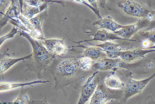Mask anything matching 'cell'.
I'll use <instances>...</instances> for the list:
<instances>
[{
    "label": "cell",
    "mask_w": 155,
    "mask_h": 104,
    "mask_svg": "<svg viewBox=\"0 0 155 104\" xmlns=\"http://www.w3.org/2000/svg\"><path fill=\"white\" fill-rule=\"evenodd\" d=\"M79 68L78 61L73 59H68L60 62L57 70L62 76L70 77L77 73Z\"/></svg>",
    "instance_id": "obj_9"
},
{
    "label": "cell",
    "mask_w": 155,
    "mask_h": 104,
    "mask_svg": "<svg viewBox=\"0 0 155 104\" xmlns=\"http://www.w3.org/2000/svg\"><path fill=\"white\" fill-rule=\"evenodd\" d=\"M97 72L96 71L90 76L82 86L77 104H86L91 98L97 85V82L94 80Z\"/></svg>",
    "instance_id": "obj_8"
},
{
    "label": "cell",
    "mask_w": 155,
    "mask_h": 104,
    "mask_svg": "<svg viewBox=\"0 0 155 104\" xmlns=\"http://www.w3.org/2000/svg\"><path fill=\"white\" fill-rule=\"evenodd\" d=\"M89 2L94 7V8L97 10L98 11V9L97 4V0H88Z\"/></svg>",
    "instance_id": "obj_28"
},
{
    "label": "cell",
    "mask_w": 155,
    "mask_h": 104,
    "mask_svg": "<svg viewBox=\"0 0 155 104\" xmlns=\"http://www.w3.org/2000/svg\"><path fill=\"white\" fill-rule=\"evenodd\" d=\"M25 91L22 89L17 99L10 104H32V101L29 100Z\"/></svg>",
    "instance_id": "obj_21"
},
{
    "label": "cell",
    "mask_w": 155,
    "mask_h": 104,
    "mask_svg": "<svg viewBox=\"0 0 155 104\" xmlns=\"http://www.w3.org/2000/svg\"><path fill=\"white\" fill-rule=\"evenodd\" d=\"M18 29L14 26L10 31L5 35L0 37V47L6 40L13 38L18 32Z\"/></svg>",
    "instance_id": "obj_23"
},
{
    "label": "cell",
    "mask_w": 155,
    "mask_h": 104,
    "mask_svg": "<svg viewBox=\"0 0 155 104\" xmlns=\"http://www.w3.org/2000/svg\"><path fill=\"white\" fill-rule=\"evenodd\" d=\"M118 7L126 14L140 18H148L154 15V11L133 0H124L119 3Z\"/></svg>",
    "instance_id": "obj_3"
},
{
    "label": "cell",
    "mask_w": 155,
    "mask_h": 104,
    "mask_svg": "<svg viewBox=\"0 0 155 104\" xmlns=\"http://www.w3.org/2000/svg\"><path fill=\"white\" fill-rule=\"evenodd\" d=\"M154 76V73L149 77L142 80L130 79L123 90V96L118 104H125L130 97L141 93Z\"/></svg>",
    "instance_id": "obj_2"
},
{
    "label": "cell",
    "mask_w": 155,
    "mask_h": 104,
    "mask_svg": "<svg viewBox=\"0 0 155 104\" xmlns=\"http://www.w3.org/2000/svg\"><path fill=\"white\" fill-rule=\"evenodd\" d=\"M21 14V8L19 0H11L9 6L3 16L0 19V32L2 28L13 18L18 19Z\"/></svg>",
    "instance_id": "obj_10"
},
{
    "label": "cell",
    "mask_w": 155,
    "mask_h": 104,
    "mask_svg": "<svg viewBox=\"0 0 155 104\" xmlns=\"http://www.w3.org/2000/svg\"><path fill=\"white\" fill-rule=\"evenodd\" d=\"M123 90L110 89L102 84L97 85L89 104H105L113 100H120Z\"/></svg>",
    "instance_id": "obj_1"
},
{
    "label": "cell",
    "mask_w": 155,
    "mask_h": 104,
    "mask_svg": "<svg viewBox=\"0 0 155 104\" xmlns=\"http://www.w3.org/2000/svg\"><path fill=\"white\" fill-rule=\"evenodd\" d=\"M45 45L48 51L58 55L63 54L67 49L64 43L58 39L47 40L45 42Z\"/></svg>",
    "instance_id": "obj_15"
},
{
    "label": "cell",
    "mask_w": 155,
    "mask_h": 104,
    "mask_svg": "<svg viewBox=\"0 0 155 104\" xmlns=\"http://www.w3.org/2000/svg\"><path fill=\"white\" fill-rule=\"evenodd\" d=\"M49 82L48 81L37 80L25 83L0 82V92L8 91L13 89L23 87L27 86H31L38 83H44Z\"/></svg>",
    "instance_id": "obj_17"
},
{
    "label": "cell",
    "mask_w": 155,
    "mask_h": 104,
    "mask_svg": "<svg viewBox=\"0 0 155 104\" xmlns=\"http://www.w3.org/2000/svg\"><path fill=\"white\" fill-rule=\"evenodd\" d=\"M24 8L21 11V15L24 17L30 19L33 18L34 16L39 12V9L38 7L26 5L23 2Z\"/></svg>",
    "instance_id": "obj_19"
},
{
    "label": "cell",
    "mask_w": 155,
    "mask_h": 104,
    "mask_svg": "<svg viewBox=\"0 0 155 104\" xmlns=\"http://www.w3.org/2000/svg\"><path fill=\"white\" fill-rule=\"evenodd\" d=\"M139 34L141 37L147 40L151 44H154L155 34L154 29L150 31L141 32Z\"/></svg>",
    "instance_id": "obj_22"
},
{
    "label": "cell",
    "mask_w": 155,
    "mask_h": 104,
    "mask_svg": "<svg viewBox=\"0 0 155 104\" xmlns=\"http://www.w3.org/2000/svg\"><path fill=\"white\" fill-rule=\"evenodd\" d=\"M8 49H7L3 54H1L0 53V60L5 57H8L10 56L8 53Z\"/></svg>",
    "instance_id": "obj_27"
},
{
    "label": "cell",
    "mask_w": 155,
    "mask_h": 104,
    "mask_svg": "<svg viewBox=\"0 0 155 104\" xmlns=\"http://www.w3.org/2000/svg\"><path fill=\"white\" fill-rule=\"evenodd\" d=\"M121 44L105 42L102 44L94 45L101 49L106 53L107 58L115 59L118 58L119 53L122 50L119 47Z\"/></svg>",
    "instance_id": "obj_11"
},
{
    "label": "cell",
    "mask_w": 155,
    "mask_h": 104,
    "mask_svg": "<svg viewBox=\"0 0 155 104\" xmlns=\"http://www.w3.org/2000/svg\"><path fill=\"white\" fill-rule=\"evenodd\" d=\"M83 55L84 57L90 58L94 62H97L107 57L106 53L101 49L95 46L86 48L83 52Z\"/></svg>",
    "instance_id": "obj_14"
},
{
    "label": "cell",
    "mask_w": 155,
    "mask_h": 104,
    "mask_svg": "<svg viewBox=\"0 0 155 104\" xmlns=\"http://www.w3.org/2000/svg\"><path fill=\"white\" fill-rule=\"evenodd\" d=\"M93 24L94 25H98L102 28L110 31L113 32L127 26L119 24L115 21L111 16L109 15L100 18L94 22Z\"/></svg>",
    "instance_id": "obj_12"
},
{
    "label": "cell",
    "mask_w": 155,
    "mask_h": 104,
    "mask_svg": "<svg viewBox=\"0 0 155 104\" xmlns=\"http://www.w3.org/2000/svg\"><path fill=\"white\" fill-rule=\"evenodd\" d=\"M78 62L79 68L84 70L90 69L95 63L90 58L84 56L78 61Z\"/></svg>",
    "instance_id": "obj_20"
},
{
    "label": "cell",
    "mask_w": 155,
    "mask_h": 104,
    "mask_svg": "<svg viewBox=\"0 0 155 104\" xmlns=\"http://www.w3.org/2000/svg\"><path fill=\"white\" fill-rule=\"evenodd\" d=\"M32 54L22 57L16 58L5 57L0 60V74H2L8 70L17 63L25 59H28Z\"/></svg>",
    "instance_id": "obj_16"
},
{
    "label": "cell",
    "mask_w": 155,
    "mask_h": 104,
    "mask_svg": "<svg viewBox=\"0 0 155 104\" xmlns=\"http://www.w3.org/2000/svg\"><path fill=\"white\" fill-rule=\"evenodd\" d=\"M104 83L107 87L111 89L118 90L122 89L124 84L117 76L110 75L105 77Z\"/></svg>",
    "instance_id": "obj_18"
},
{
    "label": "cell",
    "mask_w": 155,
    "mask_h": 104,
    "mask_svg": "<svg viewBox=\"0 0 155 104\" xmlns=\"http://www.w3.org/2000/svg\"><path fill=\"white\" fill-rule=\"evenodd\" d=\"M92 40L106 42L108 40H123L134 41L140 42V41L132 39H126L119 37L117 34L109 32L104 29L99 30L94 32L93 35Z\"/></svg>",
    "instance_id": "obj_13"
},
{
    "label": "cell",
    "mask_w": 155,
    "mask_h": 104,
    "mask_svg": "<svg viewBox=\"0 0 155 104\" xmlns=\"http://www.w3.org/2000/svg\"><path fill=\"white\" fill-rule=\"evenodd\" d=\"M155 46L140 48L133 49L123 50L119 53L118 57L124 61L128 63L135 62L136 61L144 58L147 54L155 51Z\"/></svg>",
    "instance_id": "obj_6"
},
{
    "label": "cell",
    "mask_w": 155,
    "mask_h": 104,
    "mask_svg": "<svg viewBox=\"0 0 155 104\" xmlns=\"http://www.w3.org/2000/svg\"><path fill=\"white\" fill-rule=\"evenodd\" d=\"M11 0H0V13L4 15L5 9L10 4Z\"/></svg>",
    "instance_id": "obj_24"
},
{
    "label": "cell",
    "mask_w": 155,
    "mask_h": 104,
    "mask_svg": "<svg viewBox=\"0 0 155 104\" xmlns=\"http://www.w3.org/2000/svg\"><path fill=\"white\" fill-rule=\"evenodd\" d=\"M151 23L150 20L147 18H143L135 23L127 25L126 27L113 32L121 38L129 39L140 29L148 26Z\"/></svg>",
    "instance_id": "obj_7"
},
{
    "label": "cell",
    "mask_w": 155,
    "mask_h": 104,
    "mask_svg": "<svg viewBox=\"0 0 155 104\" xmlns=\"http://www.w3.org/2000/svg\"><path fill=\"white\" fill-rule=\"evenodd\" d=\"M139 64L138 62L132 63L125 62L119 58L111 59L106 57L94 63L93 67L97 70L105 71L114 70L119 68L132 69Z\"/></svg>",
    "instance_id": "obj_4"
},
{
    "label": "cell",
    "mask_w": 155,
    "mask_h": 104,
    "mask_svg": "<svg viewBox=\"0 0 155 104\" xmlns=\"http://www.w3.org/2000/svg\"><path fill=\"white\" fill-rule=\"evenodd\" d=\"M29 21L34 29H38L41 26V22L40 19L38 17H35L29 19Z\"/></svg>",
    "instance_id": "obj_25"
},
{
    "label": "cell",
    "mask_w": 155,
    "mask_h": 104,
    "mask_svg": "<svg viewBox=\"0 0 155 104\" xmlns=\"http://www.w3.org/2000/svg\"><path fill=\"white\" fill-rule=\"evenodd\" d=\"M28 5L38 7L41 5L42 2L40 0H26L25 1Z\"/></svg>",
    "instance_id": "obj_26"
},
{
    "label": "cell",
    "mask_w": 155,
    "mask_h": 104,
    "mask_svg": "<svg viewBox=\"0 0 155 104\" xmlns=\"http://www.w3.org/2000/svg\"><path fill=\"white\" fill-rule=\"evenodd\" d=\"M19 35L26 37L30 41L33 49L32 55L35 62H36L38 65L41 66L48 64L50 56L47 50L38 43L33 41L25 32L23 31H20Z\"/></svg>",
    "instance_id": "obj_5"
}]
</instances>
